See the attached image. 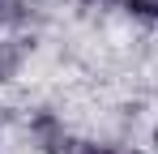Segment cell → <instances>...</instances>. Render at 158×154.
I'll return each mask as SVG.
<instances>
[{"mask_svg":"<svg viewBox=\"0 0 158 154\" xmlns=\"http://www.w3.org/2000/svg\"><path fill=\"white\" fill-rule=\"evenodd\" d=\"M132 17H145V22H158V0H120Z\"/></svg>","mask_w":158,"mask_h":154,"instance_id":"obj_1","label":"cell"},{"mask_svg":"<svg viewBox=\"0 0 158 154\" xmlns=\"http://www.w3.org/2000/svg\"><path fill=\"white\" fill-rule=\"evenodd\" d=\"M94 154H111V150H94Z\"/></svg>","mask_w":158,"mask_h":154,"instance_id":"obj_2","label":"cell"}]
</instances>
